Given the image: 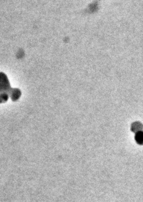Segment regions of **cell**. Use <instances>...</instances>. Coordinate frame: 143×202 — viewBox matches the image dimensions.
I'll return each instance as SVG.
<instances>
[{
  "label": "cell",
  "instance_id": "obj_1",
  "mask_svg": "<svg viewBox=\"0 0 143 202\" xmlns=\"http://www.w3.org/2000/svg\"><path fill=\"white\" fill-rule=\"evenodd\" d=\"M135 140L139 144L143 143V132L141 131H137L135 135Z\"/></svg>",
  "mask_w": 143,
  "mask_h": 202
},
{
  "label": "cell",
  "instance_id": "obj_2",
  "mask_svg": "<svg viewBox=\"0 0 143 202\" xmlns=\"http://www.w3.org/2000/svg\"><path fill=\"white\" fill-rule=\"evenodd\" d=\"M141 128H142V124H140V122H135L132 125L131 127V131L134 132H137L138 130H140Z\"/></svg>",
  "mask_w": 143,
  "mask_h": 202
}]
</instances>
